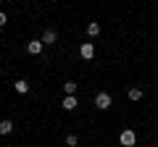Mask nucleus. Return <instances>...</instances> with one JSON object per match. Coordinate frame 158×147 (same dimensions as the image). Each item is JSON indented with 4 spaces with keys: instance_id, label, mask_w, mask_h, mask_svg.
<instances>
[{
    "instance_id": "f8f14e48",
    "label": "nucleus",
    "mask_w": 158,
    "mask_h": 147,
    "mask_svg": "<svg viewBox=\"0 0 158 147\" xmlns=\"http://www.w3.org/2000/svg\"><path fill=\"white\" fill-rule=\"evenodd\" d=\"M77 145H79V137L77 134H69L66 137V147H77Z\"/></svg>"
},
{
    "instance_id": "ddd939ff",
    "label": "nucleus",
    "mask_w": 158,
    "mask_h": 147,
    "mask_svg": "<svg viewBox=\"0 0 158 147\" xmlns=\"http://www.w3.org/2000/svg\"><path fill=\"white\" fill-rule=\"evenodd\" d=\"M6 24H8V16H6V13H3V11H0V29L6 26Z\"/></svg>"
},
{
    "instance_id": "423d86ee",
    "label": "nucleus",
    "mask_w": 158,
    "mask_h": 147,
    "mask_svg": "<svg viewBox=\"0 0 158 147\" xmlns=\"http://www.w3.org/2000/svg\"><path fill=\"white\" fill-rule=\"evenodd\" d=\"M13 89H16L19 95H27V92H29V84H27V79H19V81H13Z\"/></svg>"
},
{
    "instance_id": "f257e3e1",
    "label": "nucleus",
    "mask_w": 158,
    "mask_h": 147,
    "mask_svg": "<svg viewBox=\"0 0 158 147\" xmlns=\"http://www.w3.org/2000/svg\"><path fill=\"white\" fill-rule=\"evenodd\" d=\"M111 95H108V92H98L95 95V108L98 110H108V108H111Z\"/></svg>"
},
{
    "instance_id": "0eeeda50",
    "label": "nucleus",
    "mask_w": 158,
    "mask_h": 147,
    "mask_svg": "<svg viewBox=\"0 0 158 147\" xmlns=\"http://www.w3.org/2000/svg\"><path fill=\"white\" fill-rule=\"evenodd\" d=\"M98 34H100V24L90 21V24H87V37H98Z\"/></svg>"
},
{
    "instance_id": "7ed1b4c3",
    "label": "nucleus",
    "mask_w": 158,
    "mask_h": 147,
    "mask_svg": "<svg viewBox=\"0 0 158 147\" xmlns=\"http://www.w3.org/2000/svg\"><path fill=\"white\" fill-rule=\"evenodd\" d=\"M79 55L85 58V61H92V58H95V45H92V42H82V45H79Z\"/></svg>"
},
{
    "instance_id": "20e7f679",
    "label": "nucleus",
    "mask_w": 158,
    "mask_h": 147,
    "mask_svg": "<svg viewBox=\"0 0 158 147\" xmlns=\"http://www.w3.org/2000/svg\"><path fill=\"white\" fill-rule=\"evenodd\" d=\"M42 47H45V45H42V40H29L27 42V53H29V55H40Z\"/></svg>"
},
{
    "instance_id": "9d476101",
    "label": "nucleus",
    "mask_w": 158,
    "mask_h": 147,
    "mask_svg": "<svg viewBox=\"0 0 158 147\" xmlns=\"http://www.w3.org/2000/svg\"><path fill=\"white\" fill-rule=\"evenodd\" d=\"M61 105H63V110H74V108H77L79 102H77V97H63V102H61Z\"/></svg>"
},
{
    "instance_id": "4468645a",
    "label": "nucleus",
    "mask_w": 158,
    "mask_h": 147,
    "mask_svg": "<svg viewBox=\"0 0 158 147\" xmlns=\"http://www.w3.org/2000/svg\"><path fill=\"white\" fill-rule=\"evenodd\" d=\"M156 129H158V124H156Z\"/></svg>"
},
{
    "instance_id": "1a4fd4ad",
    "label": "nucleus",
    "mask_w": 158,
    "mask_h": 147,
    "mask_svg": "<svg viewBox=\"0 0 158 147\" xmlns=\"http://www.w3.org/2000/svg\"><path fill=\"white\" fill-rule=\"evenodd\" d=\"M11 131H13V121H0V134H3V137H6V134H11Z\"/></svg>"
},
{
    "instance_id": "f03ea898",
    "label": "nucleus",
    "mask_w": 158,
    "mask_h": 147,
    "mask_svg": "<svg viewBox=\"0 0 158 147\" xmlns=\"http://www.w3.org/2000/svg\"><path fill=\"white\" fill-rule=\"evenodd\" d=\"M118 142H121L124 147H135V142H137V134H135L132 129H124V131H121V137H118Z\"/></svg>"
},
{
    "instance_id": "6e6552de",
    "label": "nucleus",
    "mask_w": 158,
    "mask_h": 147,
    "mask_svg": "<svg viewBox=\"0 0 158 147\" xmlns=\"http://www.w3.org/2000/svg\"><path fill=\"white\" fill-rule=\"evenodd\" d=\"M63 92H66V97H74V92H77V81H63Z\"/></svg>"
},
{
    "instance_id": "9b49d317",
    "label": "nucleus",
    "mask_w": 158,
    "mask_h": 147,
    "mask_svg": "<svg viewBox=\"0 0 158 147\" xmlns=\"http://www.w3.org/2000/svg\"><path fill=\"white\" fill-rule=\"evenodd\" d=\"M127 95H129V100H132V102H137V100H142V89H140V87H132V89L127 92Z\"/></svg>"
},
{
    "instance_id": "39448f33",
    "label": "nucleus",
    "mask_w": 158,
    "mask_h": 147,
    "mask_svg": "<svg viewBox=\"0 0 158 147\" xmlns=\"http://www.w3.org/2000/svg\"><path fill=\"white\" fill-rule=\"evenodd\" d=\"M56 40H58L56 29H45V32H42V45H56Z\"/></svg>"
}]
</instances>
